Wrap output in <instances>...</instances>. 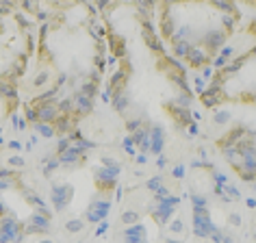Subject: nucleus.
<instances>
[{
	"instance_id": "f257e3e1",
	"label": "nucleus",
	"mask_w": 256,
	"mask_h": 243,
	"mask_svg": "<svg viewBox=\"0 0 256 243\" xmlns=\"http://www.w3.org/2000/svg\"><path fill=\"white\" fill-rule=\"evenodd\" d=\"M120 165H113V168H104V165H96L94 168V182L98 191H111L118 184V176H120Z\"/></svg>"
},
{
	"instance_id": "f03ea898",
	"label": "nucleus",
	"mask_w": 256,
	"mask_h": 243,
	"mask_svg": "<svg viewBox=\"0 0 256 243\" xmlns=\"http://www.w3.org/2000/svg\"><path fill=\"white\" fill-rule=\"evenodd\" d=\"M220 226L213 224V217H210V210L204 206V208H194V234L200 236V239H208L210 232Z\"/></svg>"
},
{
	"instance_id": "7ed1b4c3",
	"label": "nucleus",
	"mask_w": 256,
	"mask_h": 243,
	"mask_svg": "<svg viewBox=\"0 0 256 243\" xmlns=\"http://www.w3.org/2000/svg\"><path fill=\"white\" fill-rule=\"evenodd\" d=\"M178 204H180V198H176L172 194L168 198H163V200H156V206H154V210H152V217H154V222L158 224V226H165V224L176 215Z\"/></svg>"
},
{
	"instance_id": "20e7f679",
	"label": "nucleus",
	"mask_w": 256,
	"mask_h": 243,
	"mask_svg": "<svg viewBox=\"0 0 256 243\" xmlns=\"http://www.w3.org/2000/svg\"><path fill=\"white\" fill-rule=\"evenodd\" d=\"M228 42V33L222 28H208L204 35H200V46L206 50L208 56H215L224 44Z\"/></svg>"
},
{
	"instance_id": "39448f33",
	"label": "nucleus",
	"mask_w": 256,
	"mask_h": 243,
	"mask_svg": "<svg viewBox=\"0 0 256 243\" xmlns=\"http://www.w3.org/2000/svg\"><path fill=\"white\" fill-rule=\"evenodd\" d=\"M108 210H111V200H108V198L96 196L92 200V204H89L87 213H85V224H98L102 220H106Z\"/></svg>"
},
{
	"instance_id": "423d86ee",
	"label": "nucleus",
	"mask_w": 256,
	"mask_h": 243,
	"mask_svg": "<svg viewBox=\"0 0 256 243\" xmlns=\"http://www.w3.org/2000/svg\"><path fill=\"white\" fill-rule=\"evenodd\" d=\"M74 198V187L72 184H52V191H50V200H52V206L54 210H66L70 206V202H72Z\"/></svg>"
},
{
	"instance_id": "0eeeda50",
	"label": "nucleus",
	"mask_w": 256,
	"mask_h": 243,
	"mask_svg": "<svg viewBox=\"0 0 256 243\" xmlns=\"http://www.w3.org/2000/svg\"><path fill=\"white\" fill-rule=\"evenodd\" d=\"M52 126H54L56 137H68L70 132L78 126V118H76V115H59V118L52 122Z\"/></svg>"
},
{
	"instance_id": "6e6552de",
	"label": "nucleus",
	"mask_w": 256,
	"mask_h": 243,
	"mask_svg": "<svg viewBox=\"0 0 256 243\" xmlns=\"http://www.w3.org/2000/svg\"><path fill=\"white\" fill-rule=\"evenodd\" d=\"M128 76L122 68H115L113 70V74H111V78H108V87H106V94L108 96H113V94H120V92H126V85H128Z\"/></svg>"
},
{
	"instance_id": "1a4fd4ad",
	"label": "nucleus",
	"mask_w": 256,
	"mask_h": 243,
	"mask_svg": "<svg viewBox=\"0 0 256 243\" xmlns=\"http://www.w3.org/2000/svg\"><path fill=\"white\" fill-rule=\"evenodd\" d=\"M182 61L187 63V68H202V66H208L210 63V56L202 46H194Z\"/></svg>"
},
{
	"instance_id": "9d476101",
	"label": "nucleus",
	"mask_w": 256,
	"mask_h": 243,
	"mask_svg": "<svg viewBox=\"0 0 256 243\" xmlns=\"http://www.w3.org/2000/svg\"><path fill=\"white\" fill-rule=\"evenodd\" d=\"M226 100H228L226 89H224V92H210V89H204V92L200 94V104H204L206 108H220Z\"/></svg>"
},
{
	"instance_id": "9b49d317",
	"label": "nucleus",
	"mask_w": 256,
	"mask_h": 243,
	"mask_svg": "<svg viewBox=\"0 0 256 243\" xmlns=\"http://www.w3.org/2000/svg\"><path fill=\"white\" fill-rule=\"evenodd\" d=\"M37 108V122H46V124H52V122L59 118V108H56V100H48L42 102Z\"/></svg>"
},
{
	"instance_id": "f8f14e48",
	"label": "nucleus",
	"mask_w": 256,
	"mask_h": 243,
	"mask_svg": "<svg viewBox=\"0 0 256 243\" xmlns=\"http://www.w3.org/2000/svg\"><path fill=\"white\" fill-rule=\"evenodd\" d=\"M165 108H168V113L172 115V120L176 122L180 128H187V126L191 124V108H182V106H176V104H172V102H168L165 104Z\"/></svg>"
},
{
	"instance_id": "ddd939ff",
	"label": "nucleus",
	"mask_w": 256,
	"mask_h": 243,
	"mask_svg": "<svg viewBox=\"0 0 256 243\" xmlns=\"http://www.w3.org/2000/svg\"><path fill=\"white\" fill-rule=\"evenodd\" d=\"M72 102H74V115L76 118H85V115H89L94 111V100L87 98V96H82L80 92H74L72 96Z\"/></svg>"
},
{
	"instance_id": "4468645a",
	"label": "nucleus",
	"mask_w": 256,
	"mask_h": 243,
	"mask_svg": "<svg viewBox=\"0 0 256 243\" xmlns=\"http://www.w3.org/2000/svg\"><path fill=\"white\" fill-rule=\"evenodd\" d=\"M246 128H248V126H234L232 130L226 132V135L217 142V146H220V148H230V146H236V142L246 135Z\"/></svg>"
},
{
	"instance_id": "2eb2a0df",
	"label": "nucleus",
	"mask_w": 256,
	"mask_h": 243,
	"mask_svg": "<svg viewBox=\"0 0 256 243\" xmlns=\"http://www.w3.org/2000/svg\"><path fill=\"white\" fill-rule=\"evenodd\" d=\"M111 106H113L118 113L124 115V113L128 111V108H130V96H128V92L113 94V96H111Z\"/></svg>"
},
{
	"instance_id": "dca6fc26",
	"label": "nucleus",
	"mask_w": 256,
	"mask_h": 243,
	"mask_svg": "<svg viewBox=\"0 0 256 243\" xmlns=\"http://www.w3.org/2000/svg\"><path fill=\"white\" fill-rule=\"evenodd\" d=\"M142 37H144V42H146V46H148L152 52L154 54H165V46H163V40L158 37L156 33H142Z\"/></svg>"
},
{
	"instance_id": "f3484780",
	"label": "nucleus",
	"mask_w": 256,
	"mask_h": 243,
	"mask_svg": "<svg viewBox=\"0 0 256 243\" xmlns=\"http://www.w3.org/2000/svg\"><path fill=\"white\" fill-rule=\"evenodd\" d=\"M87 28H89V35H92L96 42L106 40V28L98 22V18H89V20H87Z\"/></svg>"
},
{
	"instance_id": "a211bd4d",
	"label": "nucleus",
	"mask_w": 256,
	"mask_h": 243,
	"mask_svg": "<svg viewBox=\"0 0 256 243\" xmlns=\"http://www.w3.org/2000/svg\"><path fill=\"white\" fill-rule=\"evenodd\" d=\"M30 126H33L35 135L42 137V139H54L56 137L52 124H46V122H35V124H30Z\"/></svg>"
},
{
	"instance_id": "6ab92c4d",
	"label": "nucleus",
	"mask_w": 256,
	"mask_h": 243,
	"mask_svg": "<svg viewBox=\"0 0 256 243\" xmlns=\"http://www.w3.org/2000/svg\"><path fill=\"white\" fill-rule=\"evenodd\" d=\"M208 2L213 4L217 11H222V14H230V16H236V18H239V14H236L234 0H208Z\"/></svg>"
},
{
	"instance_id": "aec40b11",
	"label": "nucleus",
	"mask_w": 256,
	"mask_h": 243,
	"mask_svg": "<svg viewBox=\"0 0 256 243\" xmlns=\"http://www.w3.org/2000/svg\"><path fill=\"white\" fill-rule=\"evenodd\" d=\"M191 48H194V44L191 42H172V56H176V59H184Z\"/></svg>"
},
{
	"instance_id": "412c9836",
	"label": "nucleus",
	"mask_w": 256,
	"mask_h": 243,
	"mask_svg": "<svg viewBox=\"0 0 256 243\" xmlns=\"http://www.w3.org/2000/svg\"><path fill=\"white\" fill-rule=\"evenodd\" d=\"M222 154H224V158L232 165V168H236V165L241 163V152H239V148L236 146H230V148H222Z\"/></svg>"
},
{
	"instance_id": "4be33fe9",
	"label": "nucleus",
	"mask_w": 256,
	"mask_h": 243,
	"mask_svg": "<svg viewBox=\"0 0 256 243\" xmlns=\"http://www.w3.org/2000/svg\"><path fill=\"white\" fill-rule=\"evenodd\" d=\"M232 120V111H228V108H213V124L217 126H224L228 124V122Z\"/></svg>"
},
{
	"instance_id": "5701e85b",
	"label": "nucleus",
	"mask_w": 256,
	"mask_h": 243,
	"mask_svg": "<svg viewBox=\"0 0 256 243\" xmlns=\"http://www.w3.org/2000/svg\"><path fill=\"white\" fill-rule=\"evenodd\" d=\"M120 222L124 224V226H130V224H137V222H142V213H139V210H132V208H126V210H122Z\"/></svg>"
},
{
	"instance_id": "b1692460",
	"label": "nucleus",
	"mask_w": 256,
	"mask_h": 243,
	"mask_svg": "<svg viewBox=\"0 0 256 243\" xmlns=\"http://www.w3.org/2000/svg\"><path fill=\"white\" fill-rule=\"evenodd\" d=\"M76 92H80L82 96H87V98H92V100H96V96L100 94V87L96 85V82H92V80H85L82 85L76 89Z\"/></svg>"
},
{
	"instance_id": "393cba45",
	"label": "nucleus",
	"mask_w": 256,
	"mask_h": 243,
	"mask_svg": "<svg viewBox=\"0 0 256 243\" xmlns=\"http://www.w3.org/2000/svg\"><path fill=\"white\" fill-rule=\"evenodd\" d=\"M236 20L239 18L236 16H230V14H222L220 16V22H222V30H226V33H234V28H236Z\"/></svg>"
},
{
	"instance_id": "a878e982",
	"label": "nucleus",
	"mask_w": 256,
	"mask_h": 243,
	"mask_svg": "<svg viewBox=\"0 0 256 243\" xmlns=\"http://www.w3.org/2000/svg\"><path fill=\"white\" fill-rule=\"evenodd\" d=\"M82 230H85V220H80V217H74V220L66 222V232L76 234V232H82Z\"/></svg>"
},
{
	"instance_id": "bb28decb",
	"label": "nucleus",
	"mask_w": 256,
	"mask_h": 243,
	"mask_svg": "<svg viewBox=\"0 0 256 243\" xmlns=\"http://www.w3.org/2000/svg\"><path fill=\"white\" fill-rule=\"evenodd\" d=\"M56 108H59V115H74V102H72V98L56 100Z\"/></svg>"
},
{
	"instance_id": "cd10ccee",
	"label": "nucleus",
	"mask_w": 256,
	"mask_h": 243,
	"mask_svg": "<svg viewBox=\"0 0 256 243\" xmlns=\"http://www.w3.org/2000/svg\"><path fill=\"white\" fill-rule=\"evenodd\" d=\"M191 102H194V94H178L174 100H172V104L176 106H182V108H191Z\"/></svg>"
},
{
	"instance_id": "c85d7f7f",
	"label": "nucleus",
	"mask_w": 256,
	"mask_h": 243,
	"mask_svg": "<svg viewBox=\"0 0 256 243\" xmlns=\"http://www.w3.org/2000/svg\"><path fill=\"white\" fill-rule=\"evenodd\" d=\"M22 111H24V120H26L28 124H35V122H37V108L30 104V102H24Z\"/></svg>"
},
{
	"instance_id": "c756f323",
	"label": "nucleus",
	"mask_w": 256,
	"mask_h": 243,
	"mask_svg": "<svg viewBox=\"0 0 256 243\" xmlns=\"http://www.w3.org/2000/svg\"><path fill=\"white\" fill-rule=\"evenodd\" d=\"M14 20H16V24L20 28H24V30H28V33H30V28H33V22L28 20L24 11H20V14H14Z\"/></svg>"
},
{
	"instance_id": "7c9ffc66",
	"label": "nucleus",
	"mask_w": 256,
	"mask_h": 243,
	"mask_svg": "<svg viewBox=\"0 0 256 243\" xmlns=\"http://www.w3.org/2000/svg\"><path fill=\"white\" fill-rule=\"evenodd\" d=\"M224 196H226L230 202H232V200H241V191L236 189L234 184H230V182L224 184Z\"/></svg>"
},
{
	"instance_id": "2f4dec72",
	"label": "nucleus",
	"mask_w": 256,
	"mask_h": 243,
	"mask_svg": "<svg viewBox=\"0 0 256 243\" xmlns=\"http://www.w3.org/2000/svg\"><path fill=\"white\" fill-rule=\"evenodd\" d=\"M144 122H146V118H130V120H126V130H128V135H132L135 130L142 128Z\"/></svg>"
},
{
	"instance_id": "473e14b6",
	"label": "nucleus",
	"mask_w": 256,
	"mask_h": 243,
	"mask_svg": "<svg viewBox=\"0 0 256 243\" xmlns=\"http://www.w3.org/2000/svg\"><path fill=\"white\" fill-rule=\"evenodd\" d=\"M7 165L11 170H24L26 161H24V156H20V154H11V156H7Z\"/></svg>"
},
{
	"instance_id": "72a5a7b5",
	"label": "nucleus",
	"mask_w": 256,
	"mask_h": 243,
	"mask_svg": "<svg viewBox=\"0 0 256 243\" xmlns=\"http://www.w3.org/2000/svg\"><path fill=\"white\" fill-rule=\"evenodd\" d=\"M217 54L224 56L226 61H230V59H234V56H236V48H234V46H230V44H224V46L217 50Z\"/></svg>"
},
{
	"instance_id": "f704fd0d",
	"label": "nucleus",
	"mask_w": 256,
	"mask_h": 243,
	"mask_svg": "<svg viewBox=\"0 0 256 243\" xmlns=\"http://www.w3.org/2000/svg\"><path fill=\"white\" fill-rule=\"evenodd\" d=\"M122 148L128 152V156H135L137 154V146H135V142H132L130 135H126L124 139H122Z\"/></svg>"
},
{
	"instance_id": "c9c22d12",
	"label": "nucleus",
	"mask_w": 256,
	"mask_h": 243,
	"mask_svg": "<svg viewBox=\"0 0 256 243\" xmlns=\"http://www.w3.org/2000/svg\"><path fill=\"white\" fill-rule=\"evenodd\" d=\"M163 146H165V137L150 139V152L152 154H163Z\"/></svg>"
},
{
	"instance_id": "e433bc0d",
	"label": "nucleus",
	"mask_w": 256,
	"mask_h": 243,
	"mask_svg": "<svg viewBox=\"0 0 256 243\" xmlns=\"http://www.w3.org/2000/svg\"><path fill=\"white\" fill-rule=\"evenodd\" d=\"M161 187H163V174H158L154 178H150V180H146V189L152 191V194H154L156 189H161Z\"/></svg>"
},
{
	"instance_id": "4c0bfd02",
	"label": "nucleus",
	"mask_w": 256,
	"mask_h": 243,
	"mask_svg": "<svg viewBox=\"0 0 256 243\" xmlns=\"http://www.w3.org/2000/svg\"><path fill=\"white\" fill-rule=\"evenodd\" d=\"M189 200H191V204H194V208H204L208 204L206 196H202V194H191Z\"/></svg>"
},
{
	"instance_id": "58836bf2",
	"label": "nucleus",
	"mask_w": 256,
	"mask_h": 243,
	"mask_svg": "<svg viewBox=\"0 0 256 243\" xmlns=\"http://www.w3.org/2000/svg\"><path fill=\"white\" fill-rule=\"evenodd\" d=\"M48 80H50V70H42V72L33 78V87H44Z\"/></svg>"
},
{
	"instance_id": "ea45409f",
	"label": "nucleus",
	"mask_w": 256,
	"mask_h": 243,
	"mask_svg": "<svg viewBox=\"0 0 256 243\" xmlns=\"http://www.w3.org/2000/svg\"><path fill=\"white\" fill-rule=\"evenodd\" d=\"M234 172H236V174H239V178H241V180L243 182H250V184H252L254 182V172H250V170H243V168H239V165H236V168H234Z\"/></svg>"
},
{
	"instance_id": "a19ab883",
	"label": "nucleus",
	"mask_w": 256,
	"mask_h": 243,
	"mask_svg": "<svg viewBox=\"0 0 256 243\" xmlns=\"http://www.w3.org/2000/svg\"><path fill=\"white\" fill-rule=\"evenodd\" d=\"M70 146H72V142H70L68 137H59V139H56V146H54V154H61V152H66Z\"/></svg>"
},
{
	"instance_id": "79ce46f5",
	"label": "nucleus",
	"mask_w": 256,
	"mask_h": 243,
	"mask_svg": "<svg viewBox=\"0 0 256 243\" xmlns=\"http://www.w3.org/2000/svg\"><path fill=\"white\" fill-rule=\"evenodd\" d=\"M204 82H206V80H204L200 74H196V76H194V94L200 96V94L204 92V89H206V85H204Z\"/></svg>"
},
{
	"instance_id": "37998d69",
	"label": "nucleus",
	"mask_w": 256,
	"mask_h": 243,
	"mask_svg": "<svg viewBox=\"0 0 256 243\" xmlns=\"http://www.w3.org/2000/svg\"><path fill=\"white\" fill-rule=\"evenodd\" d=\"M94 63H96V70L102 74V72H106V61H104V56H98L96 54L94 56Z\"/></svg>"
},
{
	"instance_id": "c03bdc74",
	"label": "nucleus",
	"mask_w": 256,
	"mask_h": 243,
	"mask_svg": "<svg viewBox=\"0 0 256 243\" xmlns=\"http://www.w3.org/2000/svg\"><path fill=\"white\" fill-rule=\"evenodd\" d=\"M35 18H37V22H40V24H46V22H50V11L40 9V11L35 14Z\"/></svg>"
},
{
	"instance_id": "a18cd8bd",
	"label": "nucleus",
	"mask_w": 256,
	"mask_h": 243,
	"mask_svg": "<svg viewBox=\"0 0 256 243\" xmlns=\"http://www.w3.org/2000/svg\"><path fill=\"white\" fill-rule=\"evenodd\" d=\"M35 46H37L35 37H33V33H28V35H26V54H30V52H35Z\"/></svg>"
},
{
	"instance_id": "49530a36",
	"label": "nucleus",
	"mask_w": 256,
	"mask_h": 243,
	"mask_svg": "<svg viewBox=\"0 0 256 243\" xmlns=\"http://www.w3.org/2000/svg\"><path fill=\"white\" fill-rule=\"evenodd\" d=\"M200 70H202V72H200V76H202V78H204V80H210V76H213V74H215V70H213V68H210V63H208V66H202Z\"/></svg>"
},
{
	"instance_id": "de8ad7c7",
	"label": "nucleus",
	"mask_w": 256,
	"mask_h": 243,
	"mask_svg": "<svg viewBox=\"0 0 256 243\" xmlns=\"http://www.w3.org/2000/svg\"><path fill=\"white\" fill-rule=\"evenodd\" d=\"M172 178H176V180L184 178V165H174V170H172Z\"/></svg>"
},
{
	"instance_id": "09e8293b",
	"label": "nucleus",
	"mask_w": 256,
	"mask_h": 243,
	"mask_svg": "<svg viewBox=\"0 0 256 243\" xmlns=\"http://www.w3.org/2000/svg\"><path fill=\"white\" fill-rule=\"evenodd\" d=\"M228 224H230L232 228H239V226H241V215H239V213H230V215H228Z\"/></svg>"
},
{
	"instance_id": "8fccbe9b",
	"label": "nucleus",
	"mask_w": 256,
	"mask_h": 243,
	"mask_svg": "<svg viewBox=\"0 0 256 243\" xmlns=\"http://www.w3.org/2000/svg\"><path fill=\"white\" fill-rule=\"evenodd\" d=\"M213 180H215V184H226L228 182V176L222 174V172H215L213 170Z\"/></svg>"
},
{
	"instance_id": "3c124183",
	"label": "nucleus",
	"mask_w": 256,
	"mask_h": 243,
	"mask_svg": "<svg viewBox=\"0 0 256 243\" xmlns=\"http://www.w3.org/2000/svg\"><path fill=\"white\" fill-rule=\"evenodd\" d=\"M187 130H189L191 137H198V135H200V126H198V122H191V124L187 126Z\"/></svg>"
},
{
	"instance_id": "603ef678",
	"label": "nucleus",
	"mask_w": 256,
	"mask_h": 243,
	"mask_svg": "<svg viewBox=\"0 0 256 243\" xmlns=\"http://www.w3.org/2000/svg\"><path fill=\"white\" fill-rule=\"evenodd\" d=\"M106 230H108V222L106 220H102V222H98V230H96V234H104L106 232Z\"/></svg>"
},
{
	"instance_id": "864d4df0",
	"label": "nucleus",
	"mask_w": 256,
	"mask_h": 243,
	"mask_svg": "<svg viewBox=\"0 0 256 243\" xmlns=\"http://www.w3.org/2000/svg\"><path fill=\"white\" fill-rule=\"evenodd\" d=\"M102 165H104V168H113V165H120V163L115 161L113 156H102Z\"/></svg>"
},
{
	"instance_id": "5fc2aeb1",
	"label": "nucleus",
	"mask_w": 256,
	"mask_h": 243,
	"mask_svg": "<svg viewBox=\"0 0 256 243\" xmlns=\"http://www.w3.org/2000/svg\"><path fill=\"white\" fill-rule=\"evenodd\" d=\"M7 148H9V150H14V152H20V150H22V144H20V142H14V139H11V142H7Z\"/></svg>"
},
{
	"instance_id": "6e6d98bb",
	"label": "nucleus",
	"mask_w": 256,
	"mask_h": 243,
	"mask_svg": "<svg viewBox=\"0 0 256 243\" xmlns=\"http://www.w3.org/2000/svg\"><path fill=\"white\" fill-rule=\"evenodd\" d=\"M165 165H168V156L158 154V158H156V168H158V170H165Z\"/></svg>"
},
{
	"instance_id": "4d7b16f0",
	"label": "nucleus",
	"mask_w": 256,
	"mask_h": 243,
	"mask_svg": "<svg viewBox=\"0 0 256 243\" xmlns=\"http://www.w3.org/2000/svg\"><path fill=\"white\" fill-rule=\"evenodd\" d=\"M135 161H137V165H148V156L146 154H135Z\"/></svg>"
},
{
	"instance_id": "13d9d810",
	"label": "nucleus",
	"mask_w": 256,
	"mask_h": 243,
	"mask_svg": "<svg viewBox=\"0 0 256 243\" xmlns=\"http://www.w3.org/2000/svg\"><path fill=\"white\" fill-rule=\"evenodd\" d=\"M115 198H118V200L124 198V187H118V184H115Z\"/></svg>"
},
{
	"instance_id": "bf43d9fd",
	"label": "nucleus",
	"mask_w": 256,
	"mask_h": 243,
	"mask_svg": "<svg viewBox=\"0 0 256 243\" xmlns=\"http://www.w3.org/2000/svg\"><path fill=\"white\" fill-rule=\"evenodd\" d=\"M222 243H236V241H234V239H232V236H230V234H224Z\"/></svg>"
},
{
	"instance_id": "052dcab7",
	"label": "nucleus",
	"mask_w": 256,
	"mask_h": 243,
	"mask_svg": "<svg viewBox=\"0 0 256 243\" xmlns=\"http://www.w3.org/2000/svg\"><path fill=\"white\" fill-rule=\"evenodd\" d=\"M246 202H248V206H250V208H254V206H256V200H254V198H248Z\"/></svg>"
},
{
	"instance_id": "680f3d73",
	"label": "nucleus",
	"mask_w": 256,
	"mask_h": 243,
	"mask_svg": "<svg viewBox=\"0 0 256 243\" xmlns=\"http://www.w3.org/2000/svg\"><path fill=\"white\" fill-rule=\"evenodd\" d=\"M89 0H72V4H80V7H85Z\"/></svg>"
},
{
	"instance_id": "e2e57ef3",
	"label": "nucleus",
	"mask_w": 256,
	"mask_h": 243,
	"mask_svg": "<svg viewBox=\"0 0 256 243\" xmlns=\"http://www.w3.org/2000/svg\"><path fill=\"white\" fill-rule=\"evenodd\" d=\"M102 102H111V96H108L106 92H104V94H102Z\"/></svg>"
},
{
	"instance_id": "0e129e2a",
	"label": "nucleus",
	"mask_w": 256,
	"mask_h": 243,
	"mask_svg": "<svg viewBox=\"0 0 256 243\" xmlns=\"http://www.w3.org/2000/svg\"><path fill=\"white\" fill-rule=\"evenodd\" d=\"M37 243H54V241H52V239H40Z\"/></svg>"
},
{
	"instance_id": "69168bd1",
	"label": "nucleus",
	"mask_w": 256,
	"mask_h": 243,
	"mask_svg": "<svg viewBox=\"0 0 256 243\" xmlns=\"http://www.w3.org/2000/svg\"><path fill=\"white\" fill-rule=\"evenodd\" d=\"M0 165H2V161H0Z\"/></svg>"
}]
</instances>
